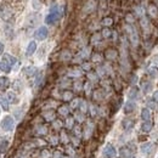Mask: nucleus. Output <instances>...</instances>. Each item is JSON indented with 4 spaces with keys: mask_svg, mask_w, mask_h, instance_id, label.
Instances as JSON below:
<instances>
[{
    "mask_svg": "<svg viewBox=\"0 0 158 158\" xmlns=\"http://www.w3.org/2000/svg\"><path fill=\"white\" fill-rule=\"evenodd\" d=\"M35 50H37V43H35V41H31V43L28 44V46H27V50H26L27 56L33 55V54L35 52Z\"/></svg>",
    "mask_w": 158,
    "mask_h": 158,
    "instance_id": "0eeeda50",
    "label": "nucleus"
},
{
    "mask_svg": "<svg viewBox=\"0 0 158 158\" xmlns=\"http://www.w3.org/2000/svg\"><path fill=\"white\" fill-rule=\"evenodd\" d=\"M35 133L38 135H45L48 133V128H46V125H39L35 129Z\"/></svg>",
    "mask_w": 158,
    "mask_h": 158,
    "instance_id": "dca6fc26",
    "label": "nucleus"
},
{
    "mask_svg": "<svg viewBox=\"0 0 158 158\" xmlns=\"http://www.w3.org/2000/svg\"><path fill=\"white\" fill-rule=\"evenodd\" d=\"M133 152L128 148V147H122L121 148V157L122 158H131Z\"/></svg>",
    "mask_w": 158,
    "mask_h": 158,
    "instance_id": "ddd939ff",
    "label": "nucleus"
},
{
    "mask_svg": "<svg viewBox=\"0 0 158 158\" xmlns=\"http://www.w3.org/2000/svg\"><path fill=\"white\" fill-rule=\"evenodd\" d=\"M102 155H103V157L105 158H113V157H116L117 151H116L114 146H112V145L108 144V145H106V147L103 148Z\"/></svg>",
    "mask_w": 158,
    "mask_h": 158,
    "instance_id": "20e7f679",
    "label": "nucleus"
},
{
    "mask_svg": "<svg viewBox=\"0 0 158 158\" xmlns=\"http://www.w3.org/2000/svg\"><path fill=\"white\" fill-rule=\"evenodd\" d=\"M60 16H61V11H59L57 6H54V7L51 9L50 13L46 16L45 22H46L48 25H52V23H55V22H56V21L60 18Z\"/></svg>",
    "mask_w": 158,
    "mask_h": 158,
    "instance_id": "f03ea898",
    "label": "nucleus"
},
{
    "mask_svg": "<svg viewBox=\"0 0 158 158\" xmlns=\"http://www.w3.org/2000/svg\"><path fill=\"white\" fill-rule=\"evenodd\" d=\"M89 78H90V79H93V80H96V75H91V73L89 74Z\"/></svg>",
    "mask_w": 158,
    "mask_h": 158,
    "instance_id": "a19ab883",
    "label": "nucleus"
},
{
    "mask_svg": "<svg viewBox=\"0 0 158 158\" xmlns=\"http://www.w3.org/2000/svg\"><path fill=\"white\" fill-rule=\"evenodd\" d=\"M9 84H10V82H9V79L6 77H1L0 78V90L1 91L6 90L9 88Z\"/></svg>",
    "mask_w": 158,
    "mask_h": 158,
    "instance_id": "9b49d317",
    "label": "nucleus"
},
{
    "mask_svg": "<svg viewBox=\"0 0 158 158\" xmlns=\"http://www.w3.org/2000/svg\"><path fill=\"white\" fill-rule=\"evenodd\" d=\"M52 158H63V156H62V153H61L60 151H56V152L54 153Z\"/></svg>",
    "mask_w": 158,
    "mask_h": 158,
    "instance_id": "f704fd0d",
    "label": "nucleus"
},
{
    "mask_svg": "<svg viewBox=\"0 0 158 158\" xmlns=\"http://www.w3.org/2000/svg\"><path fill=\"white\" fill-rule=\"evenodd\" d=\"M151 89H152V84H151L150 82H145V83L142 84V91H144L145 94L150 93V91H151Z\"/></svg>",
    "mask_w": 158,
    "mask_h": 158,
    "instance_id": "f3484780",
    "label": "nucleus"
},
{
    "mask_svg": "<svg viewBox=\"0 0 158 158\" xmlns=\"http://www.w3.org/2000/svg\"><path fill=\"white\" fill-rule=\"evenodd\" d=\"M0 71H2V72H5V73H9V72L11 71V66L6 62L5 60H1V61H0Z\"/></svg>",
    "mask_w": 158,
    "mask_h": 158,
    "instance_id": "f8f14e48",
    "label": "nucleus"
},
{
    "mask_svg": "<svg viewBox=\"0 0 158 158\" xmlns=\"http://www.w3.org/2000/svg\"><path fill=\"white\" fill-rule=\"evenodd\" d=\"M50 141H51V144H52V145H56V144H59V141H60V140H59V137L55 135V136H52V137H51V140H50Z\"/></svg>",
    "mask_w": 158,
    "mask_h": 158,
    "instance_id": "473e14b6",
    "label": "nucleus"
},
{
    "mask_svg": "<svg viewBox=\"0 0 158 158\" xmlns=\"http://www.w3.org/2000/svg\"><path fill=\"white\" fill-rule=\"evenodd\" d=\"M71 140H72V142H73V145H74V146H78V145H79V137L72 136V137H71Z\"/></svg>",
    "mask_w": 158,
    "mask_h": 158,
    "instance_id": "c756f323",
    "label": "nucleus"
},
{
    "mask_svg": "<svg viewBox=\"0 0 158 158\" xmlns=\"http://www.w3.org/2000/svg\"><path fill=\"white\" fill-rule=\"evenodd\" d=\"M73 131H74V135H77V137H79L82 134H80V126H73Z\"/></svg>",
    "mask_w": 158,
    "mask_h": 158,
    "instance_id": "cd10ccee",
    "label": "nucleus"
},
{
    "mask_svg": "<svg viewBox=\"0 0 158 158\" xmlns=\"http://www.w3.org/2000/svg\"><path fill=\"white\" fill-rule=\"evenodd\" d=\"M62 126V122H60V121H55L54 122V128L55 129H60Z\"/></svg>",
    "mask_w": 158,
    "mask_h": 158,
    "instance_id": "7c9ffc66",
    "label": "nucleus"
},
{
    "mask_svg": "<svg viewBox=\"0 0 158 158\" xmlns=\"http://www.w3.org/2000/svg\"><path fill=\"white\" fill-rule=\"evenodd\" d=\"M63 100L64 101H69V100H72V97H73V94L71 93V91H64L62 95Z\"/></svg>",
    "mask_w": 158,
    "mask_h": 158,
    "instance_id": "5701e85b",
    "label": "nucleus"
},
{
    "mask_svg": "<svg viewBox=\"0 0 158 158\" xmlns=\"http://www.w3.org/2000/svg\"><path fill=\"white\" fill-rule=\"evenodd\" d=\"M44 118H45L48 122H51V121H54V119H55V113H54L52 111H50V112H45V113H44Z\"/></svg>",
    "mask_w": 158,
    "mask_h": 158,
    "instance_id": "a211bd4d",
    "label": "nucleus"
},
{
    "mask_svg": "<svg viewBox=\"0 0 158 158\" xmlns=\"http://www.w3.org/2000/svg\"><path fill=\"white\" fill-rule=\"evenodd\" d=\"M79 102H80V100H75V101H73V103H72V107H73V108H75V107H78V105H79Z\"/></svg>",
    "mask_w": 158,
    "mask_h": 158,
    "instance_id": "4c0bfd02",
    "label": "nucleus"
},
{
    "mask_svg": "<svg viewBox=\"0 0 158 158\" xmlns=\"http://www.w3.org/2000/svg\"><path fill=\"white\" fill-rule=\"evenodd\" d=\"M67 151H68V152H67L68 155H73V148H71V147H67Z\"/></svg>",
    "mask_w": 158,
    "mask_h": 158,
    "instance_id": "58836bf2",
    "label": "nucleus"
},
{
    "mask_svg": "<svg viewBox=\"0 0 158 158\" xmlns=\"http://www.w3.org/2000/svg\"><path fill=\"white\" fill-rule=\"evenodd\" d=\"M49 157H50V155H49V151L44 150V151L41 152V158H49Z\"/></svg>",
    "mask_w": 158,
    "mask_h": 158,
    "instance_id": "72a5a7b5",
    "label": "nucleus"
},
{
    "mask_svg": "<svg viewBox=\"0 0 158 158\" xmlns=\"http://www.w3.org/2000/svg\"><path fill=\"white\" fill-rule=\"evenodd\" d=\"M153 145L151 144V142H147V144H144L142 146H141V152L144 153V155H150L151 152H152V150H153Z\"/></svg>",
    "mask_w": 158,
    "mask_h": 158,
    "instance_id": "423d86ee",
    "label": "nucleus"
},
{
    "mask_svg": "<svg viewBox=\"0 0 158 158\" xmlns=\"http://www.w3.org/2000/svg\"><path fill=\"white\" fill-rule=\"evenodd\" d=\"M141 118H142L144 122L151 121V112H150L148 108H142V111H141Z\"/></svg>",
    "mask_w": 158,
    "mask_h": 158,
    "instance_id": "9d476101",
    "label": "nucleus"
},
{
    "mask_svg": "<svg viewBox=\"0 0 158 158\" xmlns=\"http://www.w3.org/2000/svg\"><path fill=\"white\" fill-rule=\"evenodd\" d=\"M133 125H134V123H133V121H131V119H125V121L123 122V126H124V129H130Z\"/></svg>",
    "mask_w": 158,
    "mask_h": 158,
    "instance_id": "b1692460",
    "label": "nucleus"
},
{
    "mask_svg": "<svg viewBox=\"0 0 158 158\" xmlns=\"http://www.w3.org/2000/svg\"><path fill=\"white\" fill-rule=\"evenodd\" d=\"M141 129H142V131H144V133H150V131H151V129H152V122H151V121H146V122H144V123H142V125H141Z\"/></svg>",
    "mask_w": 158,
    "mask_h": 158,
    "instance_id": "4468645a",
    "label": "nucleus"
},
{
    "mask_svg": "<svg viewBox=\"0 0 158 158\" xmlns=\"http://www.w3.org/2000/svg\"><path fill=\"white\" fill-rule=\"evenodd\" d=\"M139 96V90L137 88H131L130 91H129V97L130 98H136Z\"/></svg>",
    "mask_w": 158,
    "mask_h": 158,
    "instance_id": "aec40b11",
    "label": "nucleus"
},
{
    "mask_svg": "<svg viewBox=\"0 0 158 158\" xmlns=\"http://www.w3.org/2000/svg\"><path fill=\"white\" fill-rule=\"evenodd\" d=\"M2 50H4V45H2V43H0V54L2 52Z\"/></svg>",
    "mask_w": 158,
    "mask_h": 158,
    "instance_id": "79ce46f5",
    "label": "nucleus"
},
{
    "mask_svg": "<svg viewBox=\"0 0 158 158\" xmlns=\"http://www.w3.org/2000/svg\"><path fill=\"white\" fill-rule=\"evenodd\" d=\"M60 141L63 142V144H68V142H69V137L67 136V134H66L64 131H62L61 135H60Z\"/></svg>",
    "mask_w": 158,
    "mask_h": 158,
    "instance_id": "4be33fe9",
    "label": "nucleus"
},
{
    "mask_svg": "<svg viewBox=\"0 0 158 158\" xmlns=\"http://www.w3.org/2000/svg\"><path fill=\"white\" fill-rule=\"evenodd\" d=\"M148 73H150V75H152V77H156L158 73V68L156 67H152V68H150L148 69Z\"/></svg>",
    "mask_w": 158,
    "mask_h": 158,
    "instance_id": "bb28decb",
    "label": "nucleus"
},
{
    "mask_svg": "<svg viewBox=\"0 0 158 158\" xmlns=\"http://www.w3.org/2000/svg\"><path fill=\"white\" fill-rule=\"evenodd\" d=\"M153 98H155V100H156V101L158 102V91H156V93L153 94Z\"/></svg>",
    "mask_w": 158,
    "mask_h": 158,
    "instance_id": "ea45409f",
    "label": "nucleus"
},
{
    "mask_svg": "<svg viewBox=\"0 0 158 158\" xmlns=\"http://www.w3.org/2000/svg\"><path fill=\"white\" fill-rule=\"evenodd\" d=\"M80 108H82V111H83V112H85V111H87V105H85V102H84V101H82V103H80Z\"/></svg>",
    "mask_w": 158,
    "mask_h": 158,
    "instance_id": "e433bc0d",
    "label": "nucleus"
},
{
    "mask_svg": "<svg viewBox=\"0 0 158 158\" xmlns=\"http://www.w3.org/2000/svg\"><path fill=\"white\" fill-rule=\"evenodd\" d=\"M66 126L68 129H73V126H74V119L73 118H68L67 122H66Z\"/></svg>",
    "mask_w": 158,
    "mask_h": 158,
    "instance_id": "a878e982",
    "label": "nucleus"
},
{
    "mask_svg": "<svg viewBox=\"0 0 158 158\" xmlns=\"http://www.w3.org/2000/svg\"><path fill=\"white\" fill-rule=\"evenodd\" d=\"M106 57H107V59H110V60H113V59H116V57H117V52H116L114 50H107V52H106Z\"/></svg>",
    "mask_w": 158,
    "mask_h": 158,
    "instance_id": "412c9836",
    "label": "nucleus"
},
{
    "mask_svg": "<svg viewBox=\"0 0 158 158\" xmlns=\"http://www.w3.org/2000/svg\"><path fill=\"white\" fill-rule=\"evenodd\" d=\"M135 107H136V105H135L134 101H128L125 105H124V112L125 113H131L135 110Z\"/></svg>",
    "mask_w": 158,
    "mask_h": 158,
    "instance_id": "1a4fd4ad",
    "label": "nucleus"
},
{
    "mask_svg": "<svg viewBox=\"0 0 158 158\" xmlns=\"http://www.w3.org/2000/svg\"><path fill=\"white\" fill-rule=\"evenodd\" d=\"M102 23H103L105 26H110V25H112V18H105V20L102 21Z\"/></svg>",
    "mask_w": 158,
    "mask_h": 158,
    "instance_id": "2f4dec72",
    "label": "nucleus"
},
{
    "mask_svg": "<svg viewBox=\"0 0 158 158\" xmlns=\"http://www.w3.org/2000/svg\"><path fill=\"white\" fill-rule=\"evenodd\" d=\"M48 34H49V31L46 27H39L34 33V37L37 40H45L48 38Z\"/></svg>",
    "mask_w": 158,
    "mask_h": 158,
    "instance_id": "7ed1b4c3",
    "label": "nucleus"
},
{
    "mask_svg": "<svg viewBox=\"0 0 158 158\" xmlns=\"http://www.w3.org/2000/svg\"><path fill=\"white\" fill-rule=\"evenodd\" d=\"M59 113L63 116V117H67L68 116V113H69V108L67 107V106H61L60 108H59Z\"/></svg>",
    "mask_w": 158,
    "mask_h": 158,
    "instance_id": "6ab92c4d",
    "label": "nucleus"
},
{
    "mask_svg": "<svg viewBox=\"0 0 158 158\" xmlns=\"http://www.w3.org/2000/svg\"><path fill=\"white\" fill-rule=\"evenodd\" d=\"M111 35V31L108 29V28H105L103 31H102V37H105V38H108Z\"/></svg>",
    "mask_w": 158,
    "mask_h": 158,
    "instance_id": "c85d7f7f",
    "label": "nucleus"
},
{
    "mask_svg": "<svg viewBox=\"0 0 158 158\" xmlns=\"http://www.w3.org/2000/svg\"><path fill=\"white\" fill-rule=\"evenodd\" d=\"M148 11H150V15H151L152 17H156V16H157V13H158L157 7H155V6H150Z\"/></svg>",
    "mask_w": 158,
    "mask_h": 158,
    "instance_id": "393cba45",
    "label": "nucleus"
},
{
    "mask_svg": "<svg viewBox=\"0 0 158 158\" xmlns=\"http://www.w3.org/2000/svg\"><path fill=\"white\" fill-rule=\"evenodd\" d=\"M9 100L6 98V97H0V106H1V108L4 110V111H7L9 110Z\"/></svg>",
    "mask_w": 158,
    "mask_h": 158,
    "instance_id": "2eb2a0df",
    "label": "nucleus"
},
{
    "mask_svg": "<svg viewBox=\"0 0 158 158\" xmlns=\"http://www.w3.org/2000/svg\"><path fill=\"white\" fill-rule=\"evenodd\" d=\"M7 96H9V98H10V101H11V102H12L13 100H16V96H15V94H13V93H9V95H7Z\"/></svg>",
    "mask_w": 158,
    "mask_h": 158,
    "instance_id": "c9c22d12",
    "label": "nucleus"
},
{
    "mask_svg": "<svg viewBox=\"0 0 158 158\" xmlns=\"http://www.w3.org/2000/svg\"><path fill=\"white\" fill-rule=\"evenodd\" d=\"M0 128L4 131H11L15 128V119L11 116H6L2 118V121L0 122Z\"/></svg>",
    "mask_w": 158,
    "mask_h": 158,
    "instance_id": "f257e3e1",
    "label": "nucleus"
},
{
    "mask_svg": "<svg viewBox=\"0 0 158 158\" xmlns=\"http://www.w3.org/2000/svg\"><path fill=\"white\" fill-rule=\"evenodd\" d=\"M126 29H128L129 34H130V40H131V43H133L134 45H136V44H137V41H139V38H137L136 31H135L133 27H130V26H128V27H126Z\"/></svg>",
    "mask_w": 158,
    "mask_h": 158,
    "instance_id": "39448f33",
    "label": "nucleus"
},
{
    "mask_svg": "<svg viewBox=\"0 0 158 158\" xmlns=\"http://www.w3.org/2000/svg\"><path fill=\"white\" fill-rule=\"evenodd\" d=\"M2 60H5V61L9 63L11 67H12L13 64H16V63H17V59H16V57H13V56H11L10 54H5V55H4V57H2Z\"/></svg>",
    "mask_w": 158,
    "mask_h": 158,
    "instance_id": "6e6552de",
    "label": "nucleus"
},
{
    "mask_svg": "<svg viewBox=\"0 0 158 158\" xmlns=\"http://www.w3.org/2000/svg\"><path fill=\"white\" fill-rule=\"evenodd\" d=\"M20 158H26V157H20Z\"/></svg>",
    "mask_w": 158,
    "mask_h": 158,
    "instance_id": "37998d69",
    "label": "nucleus"
}]
</instances>
